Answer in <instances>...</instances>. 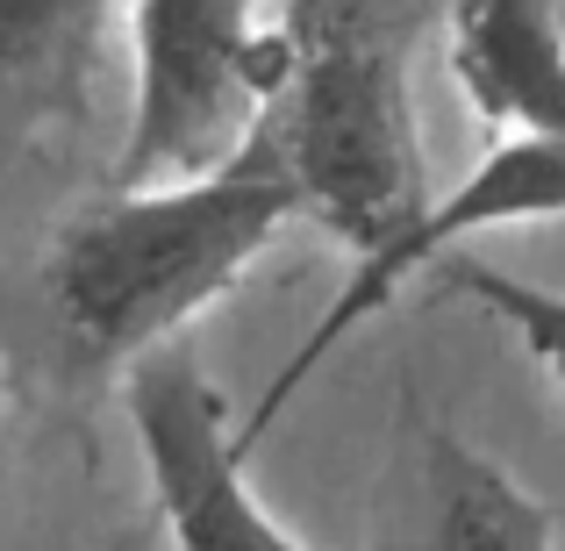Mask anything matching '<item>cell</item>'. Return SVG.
<instances>
[{
	"label": "cell",
	"mask_w": 565,
	"mask_h": 551,
	"mask_svg": "<svg viewBox=\"0 0 565 551\" xmlns=\"http://www.w3.org/2000/svg\"><path fill=\"white\" fill-rule=\"evenodd\" d=\"M287 29V86L265 137L279 172L301 193V215L359 251V273L386 265L429 222V166L415 129L408 72L437 8H380V0H308L279 8Z\"/></svg>",
	"instance_id": "1"
},
{
	"label": "cell",
	"mask_w": 565,
	"mask_h": 551,
	"mask_svg": "<svg viewBox=\"0 0 565 551\" xmlns=\"http://www.w3.org/2000/svg\"><path fill=\"white\" fill-rule=\"evenodd\" d=\"M301 215L273 137H250L230 172L158 193H108L79 208L51 244V308L94 365H137L172 345L207 301L244 279V265Z\"/></svg>",
	"instance_id": "2"
},
{
	"label": "cell",
	"mask_w": 565,
	"mask_h": 551,
	"mask_svg": "<svg viewBox=\"0 0 565 551\" xmlns=\"http://www.w3.org/2000/svg\"><path fill=\"white\" fill-rule=\"evenodd\" d=\"M137 51V123L108 193H158L230 172L287 86V29L230 0H143L122 14Z\"/></svg>",
	"instance_id": "3"
},
{
	"label": "cell",
	"mask_w": 565,
	"mask_h": 551,
	"mask_svg": "<svg viewBox=\"0 0 565 551\" xmlns=\"http://www.w3.org/2000/svg\"><path fill=\"white\" fill-rule=\"evenodd\" d=\"M122 401L143 437V458H151L172 551H308L258 509L230 430V401L207 386V372L186 351L166 345L151 359H137Z\"/></svg>",
	"instance_id": "4"
},
{
	"label": "cell",
	"mask_w": 565,
	"mask_h": 551,
	"mask_svg": "<svg viewBox=\"0 0 565 551\" xmlns=\"http://www.w3.org/2000/svg\"><path fill=\"white\" fill-rule=\"evenodd\" d=\"M544 215H565V144H552V137H509V144H494V151L480 158V172H466V187L444 193V201L429 208V222L394 251V258L373 265V273H351V287L330 301V316L308 330V345L279 365L273 386H265V401L250 409V423H236V452H250V444L279 423V409L316 380V365L330 359L359 322H373L380 308L401 294V279H408V273L451 258L472 230H509V222H544Z\"/></svg>",
	"instance_id": "5"
},
{
	"label": "cell",
	"mask_w": 565,
	"mask_h": 551,
	"mask_svg": "<svg viewBox=\"0 0 565 551\" xmlns=\"http://www.w3.org/2000/svg\"><path fill=\"white\" fill-rule=\"evenodd\" d=\"M122 36V8H8L0 0V180L36 151L51 123L86 115L94 72Z\"/></svg>",
	"instance_id": "6"
},
{
	"label": "cell",
	"mask_w": 565,
	"mask_h": 551,
	"mask_svg": "<svg viewBox=\"0 0 565 551\" xmlns=\"http://www.w3.org/2000/svg\"><path fill=\"white\" fill-rule=\"evenodd\" d=\"M451 29V72L487 123L515 137L565 144V29L558 8L487 0V8L444 14Z\"/></svg>",
	"instance_id": "7"
},
{
	"label": "cell",
	"mask_w": 565,
	"mask_h": 551,
	"mask_svg": "<svg viewBox=\"0 0 565 551\" xmlns=\"http://www.w3.org/2000/svg\"><path fill=\"white\" fill-rule=\"evenodd\" d=\"M429 551H552V516L494 458L429 430Z\"/></svg>",
	"instance_id": "8"
},
{
	"label": "cell",
	"mask_w": 565,
	"mask_h": 551,
	"mask_svg": "<svg viewBox=\"0 0 565 551\" xmlns=\"http://www.w3.org/2000/svg\"><path fill=\"white\" fill-rule=\"evenodd\" d=\"M437 273L451 279L458 294H472V301L487 308V316H501L515 337H523V351L537 365H552L565 380V294L552 287H530V279L515 273H494L487 258H466V251H451V258H437Z\"/></svg>",
	"instance_id": "9"
},
{
	"label": "cell",
	"mask_w": 565,
	"mask_h": 551,
	"mask_svg": "<svg viewBox=\"0 0 565 551\" xmlns=\"http://www.w3.org/2000/svg\"><path fill=\"white\" fill-rule=\"evenodd\" d=\"M558 29H565V8H558Z\"/></svg>",
	"instance_id": "10"
}]
</instances>
